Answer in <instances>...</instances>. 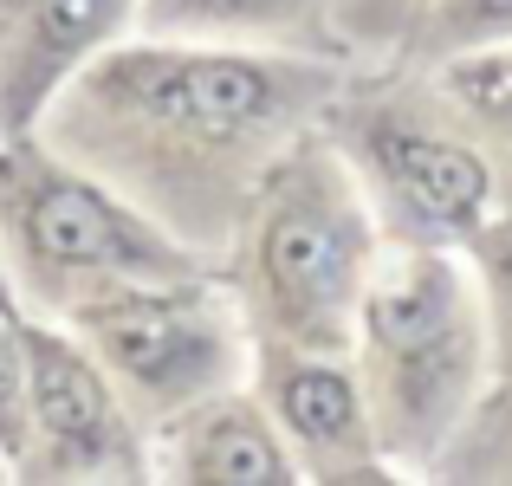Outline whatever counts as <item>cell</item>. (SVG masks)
Returning <instances> with one entry per match:
<instances>
[{
  "instance_id": "cell-8",
  "label": "cell",
  "mask_w": 512,
  "mask_h": 486,
  "mask_svg": "<svg viewBox=\"0 0 512 486\" xmlns=\"http://www.w3.org/2000/svg\"><path fill=\"white\" fill-rule=\"evenodd\" d=\"M363 150H370L383 188L409 208L415 227H441V234H480L493 201V169L454 130H435L422 117H370L363 130Z\"/></svg>"
},
{
  "instance_id": "cell-13",
  "label": "cell",
  "mask_w": 512,
  "mask_h": 486,
  "mask_svg": "<svg viewBox=\"0 0 512 486\" xmlns=\"http://www.w3.org/2000/svg\"><path fill=\"white\" fill-rule=\"evenodd\" d=\"M292 0H150L156 33H214V26H266L279 20Z\"/></svg>"
},
{
  "instance_id": "cell-17",
  "label": "cell",
  "mask_w": 512,
  "mask_h": 486,
  "mask_svg": "<svg viewBox=\"0 0 512 486\" xmlns=\"http://www.w3.org/2000/svg\"><path fill=\"white\" fill-rule=\"evenodd\" d=\"M0 318H20V305H13V292H7V273H0Z\"/></svg>"
},
{
  "instance_id": "cell-1",
  "label": "cell",
  "mask_w": 512,
  "mask_h": 486,
  "mask_svg": "<svg viewBox=\"0 0 512 486\" xmlns=\"http://www.w3.org/2000/svg\"><path fill=\"white\" fill-rule=\"evenodd\" d=\"M312 91V78H292L286 65L150 46L98 65L65 124H72V137L104 130L124 143V150H104L91 162H111L150 188L234 201L253 162L292 130Z\"/></svg>"
},
{
  "instance_id": "cell-2",
  "label": "cell",
  "mask_w": 512,
  "mask_h": 486,
  "mask_svg": "<svg viewBox=\"0 0 512 486\" xmlns=\"http://www.w3.org/2000/svg\"><path fill=\"white\" fill-rule=\"evenodd\" d=\"M357 331L376 370V409L396 448H435L480 383V312L441 253L402 247L363 279Z\"/></svg>"
},
{
  "instance_id": "cell-15",
  "label": "cell",
  "mask_w": 512,
  "mask_h": 486,
  "mask_svg": "<svg viewBox=\"0 0 512 486\" xmlns=\"http://www.w3.org/2000/svg\"><path fill=\"white\" fill-rule=\"evenodd\" d=\"M480 266H487V286H493V324H500V350H506V363H512V221L480 227Z\"/></svg>"
},
{
  "instance_id": "cell-16",
  "label": "cell",
  "mask_w": 512,
  "mask_h": 486,
  "mask_svg": "<svg viewBox=\"0 0 512 486\" xmlns=\"http://www.w3.org/2000/svg\"><path fill=\"white\" fill-rule=\"evenodd\" d=\"M357 33H396V26H422L428 0H344Z\"/></svg>"
},
{
  "instance_id": "cell-5",
  "label": "cell",
  "mask_w": 512,
  "mask_h": 486,
  "mask_svg": "<svg viewBox=\"0 0 512 486\" xmlns=\"http://www.w3.org/2000/svg\"><path fill=\"white\" fill-rule=\"evenodd\" d=\"M7 214H13V234H20V253L33 273L111 279V286L195 273L156 227H143L130 208H117L104 188L78 182L65 169H46V162L7 169Z\"/></svg>"
},
{
  "instance_id": "cell-11",
  "label": "cell",
  "mask_w": 512,
  "mask_h": 486,
  "mask_svg": "<svg viewBox=\"0 0 512 486\" xmlns=\"http://www.w3.org/2000/svg\"><path fill=\"white\" fill-rule=\"evenodd\" d=\"M415 39L428 52H448V59L512 46V0H428Z\"/></svg>"
},
{
  "instance_id": "cell-14",
  "label": "cell",
  "mask_w": 512,
  "mask_h": 486,
  "mask_svg": "<svg viewBox=\"0 0 512 486\" xmlns=\"http://www.w3.org/2000/svg\"><path fill=\"white\" fill-rule=\"evenodd\" d=\"M26 428H33L26 344H20V318H7V331H0V454H26Z\"/></svg>"
},
{
  "instance_id": "cell-10",
  "label": "cell",
  "mask_w": 512,
  "mask_h": 486,
  "mask_svg": "<svg viewBox=\"0 0 512 486\" xmlns=\"http://www.w3.org/2000/svg\"><path fill=\"white\" fill-rule=\"evenodd\" d=\"M175 474L214 480V486H286L292 461L279 448L266 409L247 396H208L188 415H175Z\"/></svg>"
},
{
  "instance_id": "cell-4",
  "label": "cell",
  "mask_w": 512,
  "mask_h": 486,
  "mask_svg": "<svg viewBox=\"0 0 512 486\" xmlns=\"http://www.w3.org/2000/svg\"><path fill=\"white\" fill-rule=\"evenodd\" d=\"M78 331L130 396L163 415H188L234 376V324L221 299L195 292L188 279H124L104 299L78 305Z\"/></svg>"
},
{
  "instance_id": "cell-9",
  "label": "cell",
  "mask_w": 512,
  "mask_h": 486,
  "mask_svg": "<svg viewBox=\"0 0 512 486\" xmlns=\"http://www.w3.org/2000/svg\"><path fill=\"white\" fill-rule=\"evenodd\" d=\"M266 402H273L279 428L299 441L312 467H344V474H376L370 467V422H363L357 383L325 363V350H273L266 363Z\"/></svg>"
},
{
  "instance_id": "cell-12",
  "label": "cell",
  "mask_w": 512,
  "mask_h": 486,
  "mask_svg": "<svg viewBox=\"0 0 512 486\" xmlns=\"http://www.w3.org/2000/svg\"><path fill=\"white\" fill-rule=\"evenodd\" d=\"M448 98L461 104L467 117L493 130V137L512 150V52H467V59H448Z\"/></svg>"
},
{
  "instance_id": "cell-6",
  "label": "cell",
  "mask_w": 512,
  "mask_h": 486,
  "mask_svg": "<svg viewBox=\"0 0 512 486\" xmlns=\"http://www.w3.org/2000/svg\"><path fill=\"white\" fill-rule=\"evenodd\" d=\"M26 344V402H33V428H26V454L46 461V474H130L137 448L117 415V396L104 383L98 357L65 344L59 331H39L20 318Z\"/></svg>"
},
{
  "instance_id": "cell-7",
  "label": "cell",
  "mask_w": 512,
  "mask_h": 486,
  "mask_svg": "<svg viewBox=\"0 0 512 486\" xmlns=\"http://www.w3.org/2000/svg\"><path fill=\"white\" fill-rule=\"evenodd\" d=\"M124 13L130 0H0V130L20 137Z\"/></svg>"
},
{
  "instance_id": "cell-3",
  "label": "cell",
  "mask_w": 512,
  "mask_h": 486,
  "mask_svg": "<svg viewBox=\"0 0 512 486\" xmlns=\"http://www.w3.org/2000/svg\"><path fill=\"white\" fill-rule=\"evenodd\" d=\"M370 279V227L331 156H292L260 182L253 299L292 350H344Z\"/></svg>"
}]
</instances>
